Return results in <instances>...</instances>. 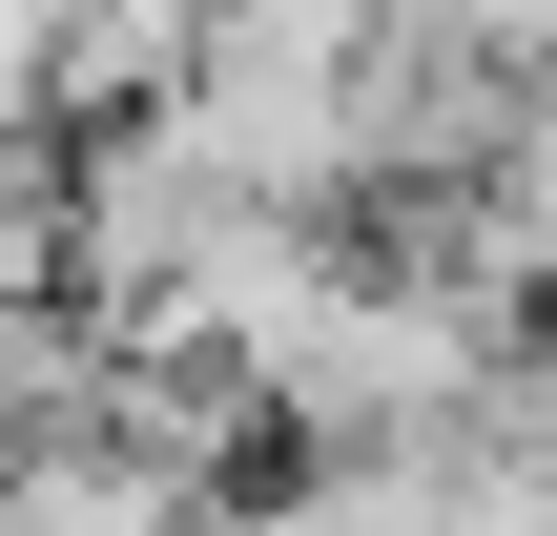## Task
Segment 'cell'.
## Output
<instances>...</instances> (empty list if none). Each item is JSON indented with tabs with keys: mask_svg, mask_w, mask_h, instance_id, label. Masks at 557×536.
<instances>
[{
	"mask_svg": "<svg viewBox=\"0 0 557 536\" xmlns=\"http://www.w3.org/2000/svg\"><path fill=\"white\" fill-rule=\"evenodd\" d=\"M496 289H455L434 248H331V289H310V331L269 351V392H248V434H310V454H455V413H475V372H496Z\"/></svg>",
	"mask_w": 557,
	"mask_h": 536,
	"instance_id": "obj_1",
	"label": "cell"
},
{
	"mask_svg": "<svg viewBox=\"0 0 557 536\" xmlns=\"http://www.w3.org/2000/svg\"><path fill=\"white\" fill-rule=\"evenodd\" d=\"M227 536H455V454H310V475H269Z\"/></svg>",
	"mask_w": 557,
	"mask_h": 536,
	"instance_id": "obj_2",
	"label": "cell"
}]
</instances>
